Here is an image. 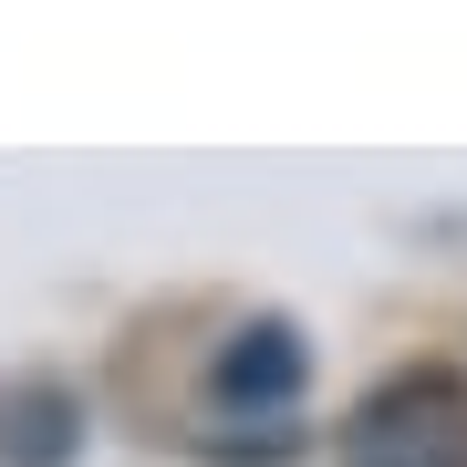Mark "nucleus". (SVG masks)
Wrapping results in <instances>:
<instances>
[{"label": "nucleus", "mask_w": 467, "mask_h": 467, "mask_svg": "<svg viewBox=\"0 0 467 467\" xmlns=\"http://www.w3.org/2000/svg\"><path fill=\"white\" fill-rule=\"evenodd\" d=\"M343 467H467V384L457 374H395L343 426Z\"/></svg>", "instance_id": "nucleus-1"}, {"label": "nucleus", "mask_w": 467, "mask_h": 467, "mask_svg": "<svg viewBox=\"0 0 467 467\" xmlns=\"http://www.w3.org/2000/svg\"><path fill=\"white\" fill-rule=\"evenodd\" d=\"M301 384V353L281 322H260V333H239V353L218 364V395H291Z\"/></svg>", "instance_id": "nucleus-2"}]
</instances>
